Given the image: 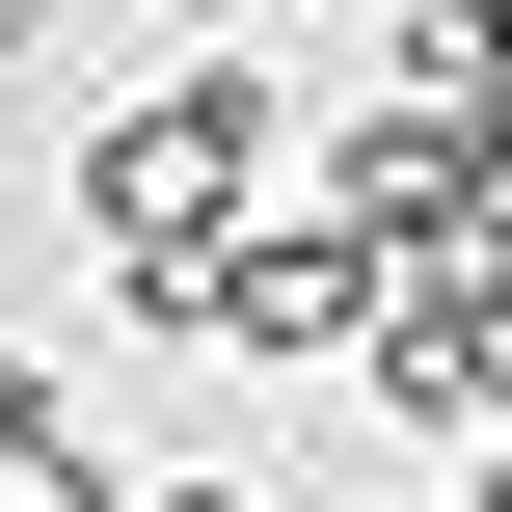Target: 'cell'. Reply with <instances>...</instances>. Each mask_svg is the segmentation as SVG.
Instances as JSON below:
<instances>
[{"instance_id":"3","label":"cell","mask_w":512,"mask_h":512,"mask_svg":"<svg viewBox=\"0 0 512 512\" xmlns=\"http://www.w3.org/2000/svg\"><path fill=\"white\" fill-rule=\"evenodd\" d=\"M189 324H216V351H270V378H297V351H378V243L270 216V243H216V297H189Z\"/></svg>"},{"instance_id":"2","label":"cell","mask_w":512,"mask_h":512,"mask_svg":"<svg viewBox=\"0 0 512 512\" xmlns=\"http://www.w3.org/2000/svg\"><path fill=\"white\" fill-rule=\"evenodd\" d=\"M378 405L405 432H512V216L432 243V270H378Z\"/></svg>"},{"instance_id":"4","label":"cell","mask_w":512,"mask_h":512,"mask_svg":"<svg viewBox=\"0 0 512 512\" xmlns=\"http://www.w3.org/2000/svg\"><path fill=\"white\" fill-rule=\"evenodd\" d=\"M135 512H270V486H135Z\"/></svg>"},{"instance_id":"1","label":"cell","mask_w":512,"mask_h":512,"mask_svg":"<svg viewBox=\"0 0 512 512\" xmlns=\"http://www.w3.org/2000/svg\"><path fill=\"white\" fill-rule=\"evenodd\" d=\"M270 162H297V108H270L243 54H189V81H135V108L81 135V243H108L135 297H216V243H270Z\"/></svg>"},{"instance_id":"5","label":"cell","mask_w":512,"mask_h":512,"mask_svg":"<svg viewBox=\"0 0 512 512\" xmlns=\"http://www.w3.org/2000/svg\"><path fill=\"white\" fill-rule=\"evenodd\" d=\"M27 27H54V0H0V54H27Z\"/></svg>"}]
</instances>
